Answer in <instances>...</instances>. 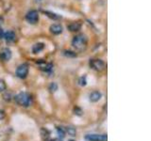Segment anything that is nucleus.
<instances>
[{
    "mask_svg": "<svg viewBox=\"0 0 151 141\" xmlns=\"http://www.w3.org/2000/svg\"><path fill=\"white\" fill-rule=\"evenodd\" d=\"M87 42L88 39L86 36L83 34H78L74 37L72 41V45L76 50L82 51L87 47Z\"/></svg>",
    "mask_w": 151,
    "mask_h": 141,
    "instance_id": "1",
    "label": "nucleus"
},
{
    "mask_svg": "<svg viewBox=\"0 0 151 141\" xmlns=\"http://www.w3.org/2000/svg\"><path fill=\"white\" fill-rule=\"evenodd\" d=\"M15 102L23 107H28L32 103V96L27 92H20L14 97Z\"/></svg>",
    "mask_w": 151,
    "mask_h": 141,
    "instance_id": "2",
    "label": "nucleus"
},
{
    "mask_svg": "<svg viewBox=\"0 0 151 141\" xmlns=\"http://www.w3.org/2000/svg\"><path fill=\"white\" fill-rule=\"evenodd\" d=\"M89 64H90V67L93 70H96V72H102V70H104L106 68L105 62L101 59H91Z\"/></svg>",
    "mask_w": 151,
    "mask_h": 141,
    "instance_id": "3",
    "label": "nucleus"
},
{
    "mask_svg": "<svg viewBox=\"0 0 151 141\" xmlns=\"http://www.w3.org/2000/svg\"><path fill=\"white\" fill-rule=\"evenodd\" d=\"M28 70H29V67H28L27 63L19 65L18 68L16 69V76L21 79H25L28 74Z\"/></svg>",
    "mask_w": 151,
    "mask_h": 141,
    "instance_id": "4",
    "label": "nucleus"
},
{
    "mask_svg": "<svg viewBox=\"0 0 151 141\" xmlns=\"http://www.w3.org/2000/svg\"><path fill=\"white\" fill-rule=\"evenodd\" d=\"M26 20L29 24H31V25H35L39 21V12L35 11V9L28 11L26 15Z\"/></svg>",
    "mask_w": 151,
    "mask_h": 141,
    "instance_id": "5",
    "label": "nucleus"
},
{
    "mask_svg": "<svg viewBox=\"0 0 151 141\" xmlns=\"http://www.w3.org/2000/svg\"><path fill=\"white\" fill-rule=\"evenodd\" d=\"M85 140H87V141H107L108 136H107V135L91 134V135H85Z\"/></svg>",
    "mask_w": 151,
    "mask_h": 141,
    "instance_id": "6",
    "label": "nucleus"
},
{
    "mask_svg": "<svg viewBox=\"0 0 151 141\" xmlns=\"http://www.w3.org/2000/svg\"><path fill=\"white\" fill-rule=\"evenodd\" d=\"M12 50L6 47V48H3L1 51H0V60L2 61H9L12 58Z\"/></svg>",
    "mask_w": 151,
    "mask_h": 141,
    "instance_id": "7",
    "label": "nucleus"
},
{
    "mask_svg": "<svg viewBox=\"0 0 151 141\" xmlns=\"http://www.w3.org/2000/svg\"><path fill=\"white\" fill-rule=\"evenodd\" d=\"M37 63L39 64L40 69L45 73H51L52 70H53V65L51 63H46L45 61H39V62H37Z\"/></svg>",
    "mask_w": 151,
    "mask_h": 141,
    "instance_id": "8",
    "label": "nucleus"
},
{
    "mask_svg": "<svg viewBox=\"0 0 151 141\" xmlns=\"http://www.w3.org/2000/svg\"><path fill=\"white\" fill-rule=\"evenodd\" d=\"M63 31V27L60 24H54L50 26V32L54 35H59L61 34Z\"/></svg>",
    "mask_w": 151,
    "mask_h": 141,
    "instance_id": "9",
    "label": "nucleus"
},
{
    "mask_svg": "<svg viewBox=\"0 0 151 141\" xmlns=\"http://www.w3.org/2000/svg\"><path fill=\"white\" fill-rule=\"evenodd\" d=\"M3 38L7 42H13L16 40V34L13 31H8L3 34Z\"/></svg>",
    "mask_w": 151,
    "mask_h": 141,
    "instance_id": "10",
    "label": "nucleus"
},
{
    "mask_svg": "<svg viewBox=\"0 0 151 141\" xmlns=\"http://www.w3.org/2000/svg\"><path fill=\"white\" fill-rule=\"evenodd\" d=\"M101 97H102L101 92H99V91H93L91 94H90L89 99H90V101H91V102L96 103V102H98L99 100H100Z\"/></svg>",
    "mask_w": 151,
    "mask_h": 141,
    "instance_id": "11",
    "label": "nucleus"
},
{
    "mask_svg": "<svg viewBox=\"0 0 151 141\" xmlns=\"http://www.w3.org/2000/svg\"><path fill=\"white\" fill-rule=\"evenodd\" d=\"M67 27L71 32H77L80 30V28H81V24L79 22H73V23H71L70 25H68Z\"/></svg>",
    "mask_w": 151,
    "mask_h": 141,
    "instance_id": "12",
    "label": "nucleus"
},
{
    "mask_svg": "<svg viewBox=\"0 0 151 141\" xmlns=\"http://www.w3.org/2000/svg\"><path fill=\"white\" fill-rule=\"evenodd\" d=\"M45 43H42V42H38V43H35L34 45L32 46V52L33 54H38L40 53L41 51H42L45 49Z\"/></svg>",
    "mask_w": 151,
    "mask_h": 141,
    "instance_id": "13",
    "label": "nucleus"
},
{
    "mask_svg": "<svg viewBox=\"0 0 151 141\" xmlns=\"http://www.w3.org/2000/svg\"><path fill=\"white\" fill-rule=\"evenodd\" d=\"M64 128H65V133L68 134L71 136H75L76 134H77V130H76V128L73 126H67V127H64Z\"/></svg>",
    "mask_w": 151,
    "mask_h": 141,
    "instance_id": "14",
    "label": "nucleus"
},
{
    "mask_svg": "<svg viewBox=\"0 0 151 141\" xmlns=\"http://www.w3.org/2000/svg\"><path fill=\"white\" fill-rule=\"evenodd\" d=\"M44 13L47 17H49L50 19H53V20H60L61 18V16L58 15V14H56L54 12H51V11H44Z\"/></svg>",
    "mask_w": 151,
    "mask_h": 141,
    "instance_id": "15",
    "label": "nucleus"
},
{
    "mask_svg": "<svg viewBox=\"0 0 151 141\" xmlns=\"http://www.w3.org/2000/svg\"><path fill=\"white\" fill-rule=\"evenodd\" d=\"M57 133H58V135L60 136V138H64L65 137V128L63 126H60V127H57Z\"/></svg>",
    "mask_w": 151,
    "mask_h": 141,
    "instance_id": "16",
    "label": "nucleus"
},
{
    "mask_svg": "<svg viewBox=\"0 0 151 141\" xmlns=\"http://www.w3.org/2000/svg\"><path fill=\"white\" fill-rule=\"evenodd\" d=\"M41 135H42V137L44 138V140L47 139V138H49L50 132L46 128H41Z\"/></svg>",
    "mask_w": 151,
    "mask_h": 141,
    "instance_id": "17",
    "label": "nucleus"
},
{
    "mask_svg": "<svg viewBox=\"0 0 151 141\" xmlns=\"http://www.w3.org/2000/svg\"><path fill=\"white\" fill-rule=\"evenodd\" d=\"M48 89H49V91L51 92V93H54V92H56L57 90H58V85H57V83H51L50 85H49V88H48Z\"/></svg>",
    "mask_w": 151,
    "mask_h": 141,
    "instance_id": "18",
    "label": "nucleus"
},
{
    "mask_svg": "<svg viewBox=\"0 0 151 141\" xmlns=\"http://www.w3.org/2000/svg\"><path fill=\"white\" fill-rule=\"evenodd\" d=\"M78 84L80 85V86H86V84H87V78H86V75H83V76H81L79 78L78 80Z\"/></svg>",
    "mask_w": 151,
    "mask_h": 141,
    "instance_id": "19",
    "label": "nucleus"
},
{
    "mask_svg": "<svg viewBox=\"0 0 151 141\" xmlns=\"http://www.w3.org/2000/svg\"><path fill=\"white\" fill-rule=\"evenodd\" d=\"M7 89V85L4 80L0 79V92H4Z\"/></svg>",
    "mask_w": 151,
    "mask_h": 141,
    "instance_id": "20",
    "label": "nucleus"
},
{
    "mask_svg": "<svg viewBox=\"0 0 151 141\" xmlns=\"http://www.w3.org/2000/svg\"><path fill=\"white\" fill-rule=\"evenodd\" d=\"M64 56H67V58H76L77 54L72 51H64Z\"/></svg>",
    "mask_w": 151,
    "mask_h": 141,
    "instance_id": "21",
    "label": "nucleus"
},
{
    "mask_svg": "<svg viewBox=\"0 0 151 141\" xmlns=\"http://www.w3.org/2000/svg\"><path fill=\"white\" fill-rule=\"evenodd\" d=\"M74 114L77 115V116H82L83 114V111L80 109L79 107H75L74 108Z\"/></svg>",
    "mask_w": 151,
    "mask_h": 141,
    "instance_id": "22",
    "label": "nucleus"
},
{
    "mask_svg": "<svg viewBox=\"0 0 151 141\" xmlns=\"http://www.w3.org/2000/svg\"><path fill=\"white\" fill-rule=\"evenodd\" d=\"M3 98H4V100L5 101H7V102H9V101H12V94L11 93H9V92H6L3 95Z\"/></svg>",
    "mask_w": 151,
    "mask_h": 141,
    "instance_id": "23",
    "label": "nucleus"
},
{
    "mask_svg": "<svg viewBox=\"0 0 151 141\" xmlns=\"http://www.w3.org/2000/svg\"><path fill=\"white\" fill-rule=\"evenodd\" d=\"M5 117H6V114H5V112H4L3 110L0 109V120H3Z\"/></svg>",
    "mask_w": 151,
    "mask_h": 141,
    "instance_id": "24",
    "label": "nucleus"
},
{
    "mask_svg": "<svg viewBox=\"0 0 151 141\" xmlns=\"http://www.w3.org/2000/svg\"><path fill=\"white\" fill-rule=\"evenodd\" d=\"M49 141H63V139L61 138H53V139H49Z\"/></svg>",
    "mask_w": 151,
    "mask_h": 141,
    "instance_id": "25",
    "label": "nucleus"
},
{
    "mask_svg": "<svg viewBox=\"0 0 151 141\" xmlns=\"http://www.w3.org/2000/svg\"><path fill=\"white\" fill-rule=\"evenodd\" d=\"M3 22H4V19H3V17H2V16H0V25H2Z\"/></svg>",
    "mask_w": 151,
    "mask_h": 141,
    "instance_id": "26",
    "label": "nucleus"
},
{
    "mask_svg": "<svg viewBox=\"0 0 151 141\" xmlns=\"http://www.w3.org/2000/svg\"><path fill=\"white\" fill-rule=\"evenodd\" d=\"M69 141H75V140H73V139H71V140H69Z\"/></svg>",
    "mask_w": 151,
    "mask_h": 141,
    "instance_id": "27",
    "label": "nucleus"
},
{
    "mask_svg": "<svg viewBox=\"0 0 151 141\" xmlns=\"http://www.w3.org/2000/svg\"><path fill=\"white\" fill-rule=\"evenodd\" d=\"M38 1H42V0H38Z\"/></svg>",
    "mask_w": 151,
    "mask_h": 141,
    "instance_id": "28",
    "label": "nucleus"
}]
</instances>
